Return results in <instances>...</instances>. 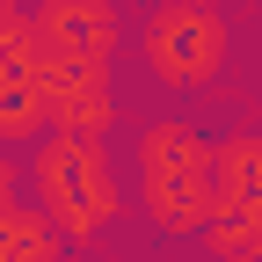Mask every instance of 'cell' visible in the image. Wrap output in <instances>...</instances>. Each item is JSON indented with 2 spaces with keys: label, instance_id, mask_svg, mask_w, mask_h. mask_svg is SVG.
I'll return each instance as SVG.
<instances>
[{
  "label": "cell",
  "instance_id": "obj_10",
  "mask_svg": "<svg viewBox=\"0 0 262 262\" xmlns=\"http://www.w3.org/2000/svg\"><path fill=\"white\" fill-rule=\"evenodd\" d=\"M15 15H22V0H0V29H8V22H15Z\"/></svg>",
  "mask_w": 262,
  "mask_h": 262
},
{
  "label": "cell",
  "instance_id": "obj_8",
  "mask_svg": "<svg viewBox=\"0 0 262 262\" xmlns=\"http://www.w3.org/2000/svg\"><path fill=\"white\" fill-rule=\"evenodd\" d=\"M0 262H66V241L37 204H8L0 211Z\"/></svg>",
  "mask_w": 262,
  "mask_h": 262
},
{
  "label": "cell",
  "instance_id": "obj_5",
  "mask_svg": "<svg viewBox=\"0 0 262 262\" xmlns=\"http://www.w3.org/2000/svg\"><path fill=\"white\" fill-rule=\"evenodd\" d=\"M44 102H51V131H73V139H110V131H117L110 66H80V73L51 66V73H44Z\"/></svg>",
  "mask_w": 262,
  "mask_h": 262
},
{
  "label": "cell",
  "instance_id": "obj_4",
  "mask_svg": "<svg viewBox=\"0 0 262 262\" xmlns=\"http://www.w3.org/2000/svg\"><path fill=\"white\" fill-rule=\"evenodd\" d=\"M22 22L37 37L44 66L80 73V66H110L117 58V8L110 0H37V8H22Z\"/></svg>",
  "mask_w": 262,
  "mask_h": 262
},
{
  "label": "cell",
  "instance_id": "obj_7",
  "mask_svg": "<svg viewBox=\"0 0 262 262\" xmlns=\"http://www.w3.org/2000/svg\"><path fill=\"white\" fill-rule=\"evenodd\" d=\"M44 73H0V146H22V139H44L51 131V102H44Z\"/></svg>",
  "mask_w": 262,
  "mask_h": 262
},
{
  "label": "cell",
  "instance_id": "obj_11",
  "mask_svg": "<svg viewBox=\"0 0 262 262\" xmlns=\"http://www.w3.org/2000/svg\"><path fill=\"white\" fill-rule=\"evenodd\" d=\"M233 262H262V248H248V255H233Z\"/></svg>",
  "mask_w": 262,
  "mask_h": 262
},
{
  "label": "cell",
  "instance_id": "obj_3",
  "mask_svg": "<svg viewBox=\"0 0 262 262\" xmlns=\"http://www.w3.org/2000/svg\"><path fill=\"white\" fill-rule=\"evenodd\" d=\"M139 58L160 88L196 95L226 80V58H233V22H226L211 0H160L139 29Z\"/></svg>",
  "mask_w": 262,
  "mask_h": 262
},
{
  "label": "cell",
  "instance_id": "obj_6",
  "mask_svg": "<svg viewBox=\"0 0 262 262\" xmlns=\"http://www.w3.org/2000/svg\"><path fill=\"white\" fill-rule=\"evenodd\" d=\"M241 196H262V131H226L211 139V204H241Z\"/></svg>",
  "mask_w": 262,
  "mask_h": 262
},
{
  "label": "cell",
  "instance_id": "obj_9",
  "mask_svg": "<svg viewBox=\"0 0 262 262\" xmlns=\"http://www.w3.org/2000/svg\"><path fill=\"white\" fill-rule=\"evenodd\" d=\"M8 204H22V168H15V153L0 146V211Z\"/></svg>",
  "mask_w": 262,
  "mask_h": 262
},
{
  "label": "cell",
  "instance_id": "obj_2",
  "mask_svg": "<svg viewBox=\"0 0 262 262\" xmlns=\"http://www.w3.org/2000/svg\"><path fill=\"white\" fill-rule=\"evenodd\" d=\"M131 182L153 233L196 241V226L211 219V139L182 117H153L131 146Z\"/></svg>",
  "mask_w": 262,
  "mask_h": 262
},
{
  "label": "cell",
  "instance_id": "obj_1",
  "mask_svg": "<svg viewBox=\"0 0 262 262\" xmlns=\"http://www.w3.org/2000/svg\"><path fill=\"white\" fill-rule=\"evenodd\" d=\"M37 211L58 226L66 248H102L110 226L124 219V182H117V160L110 139H73V131H44L37 153L22 168Z\"/></svg>",
  "mask_w": 262,
  "mask_h": 262
}]
</instances>
